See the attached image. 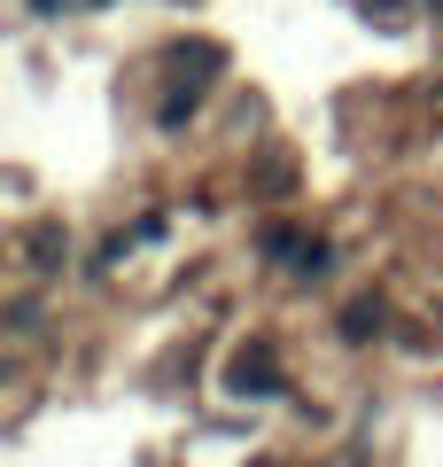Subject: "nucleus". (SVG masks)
Returning a JSON list of instances; mask_svg holds the SVG:
<instances>
[{
  "label": "nucleus",
  "mask_w": 443,
  "mask_h": 467,
  "mask_svg": "<svg viewBox=\"0 0 443 467\" xmlns=\"http://www.w3.org/2000/svg\"><path fill=\"white\" fill-rule=\"evenodd\" d=\"M374 327H381V304H374V312H366V304H358V312L343 319V335H350V343H366V335H374Z\"/></svg>",
  "instance_id": "7ed1b4c3"
},
{
  "label": "nucleus",
  "mask_w": 443,
  "mask_h": 467,
  "mask_svg": "<svg viewBox=\"0 0 443 467\" xmlns=\"http://www.w3.org/2000/svg\"><path fill=\"white\" fill-rule=\"evenodd\" d=\"M233 389H257V398H273V389H288L273 374V358H264V350H242V358H233Z\"/></svg>",
  "instance_id": "f03ea898"
},
{
  "label": "nucleus",
  "mask_w": 443,
  "mask_h": 467,
  "mask_svg": "<svg viewBox=\"0 0 443 467\" xmlns=\"http://www.w3.org/2000/svg\"><path fill=\"white\" fill-rule=\"evenodd\" d=\"M264 257H280V265H295V273H319V265H327V250H319V242H304V234H273V242H264Z\"/></svg>",
  "instance_id": "f257e3e1"
}]
</instances>
